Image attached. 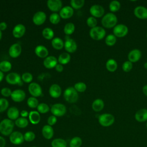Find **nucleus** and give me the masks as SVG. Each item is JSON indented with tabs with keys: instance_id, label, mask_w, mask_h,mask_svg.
<instances>
[{
	"instance_id": "obj_1",
	"label": "nucleus",
	"mask_w": 147,
	"mask_h": 147,
	"mask_svg": "<svg viewBox=\"0 0 147 147\" xmlns=\"http://www.w3.org/2000/svg\"><path fill=\"white\" fill-rule=\"evenodd\" d=\"M14 122L9 119L5 118L0 122V133L5 136H10L13 131Z\"/></svg>"
},
{
	"instance_id": "obj_2",
	"label": "nucleus",
	"mask_w": 147,
	"mask_h": 147,
	"mask_svg": "<svg viewBox=\"0 0 147 147\" xmlns=\"http://www.w3.org/2000/svg\"><path fill=\"white\" fill-rule=\"evenodd\" d=\"M118 22L117 17L113 13H108L105 14L101 20L102 26L107 29L113 28L117 25Z\"/></svg>"
},
{
	"instance_id": "obj_3",
	"label": "nucleus",
	"mask_w": 147,
	"mask_h": 147,
	"mask_svg": "<svg viewBox=\"0 0 147 147\" xmlns=\"http://www.w3.org/2000/svg\"><path fill=\"white\" fill-rule=\"evenodd\" d=\"M63 96L65 100L68 103H74L78 100V92L74 87H68L64 90L63 92Z\"/></svg>"
},
{
	"instance_id": "obj_4",
	"label": "nucleus",
	"mask_w": 147,
	"mask_h": 147,
	"mask_svg": "<svg viewBox=\"0 0 147 147\" xmlns=\"http://www.w3.org/2000/svg\"><path fill=\"white\" fill-rule=\"evenodd\" d=\"M89 34L91 38L93 40H100L105 37L106 30L103 28L96 26L94 28H91L89 32Z\"/></svg>"
},
{
	"instance_id": "obj_5",
	"label": "nucleus",
	"mask_w": 147,
	"mask_h": 147,
	"mask_svg": "<svg viewBox=\"0 0 147 147\" xmlns=\"http://www.w3.org/2000/svg\"><path fill=\"white\" fill-rule=\"evenodd\" d=\"M115 121V117L110 113H103L98 117L99 124L103 127H109L112 125Z\"/></svg>"
},
{
	"instance_id": "obj_6",
	"label": "nucleus",
	"mask_w": 147,
	"mask_h": 147,
	"mask_svg": "<svg viewBox=\"0 0 147 147\" xmlns=\"http://www.w3.org/2000/svg\"><path fill=\"white\" fill-rule=\"evenodd\" d=\"M51 113L57 117H62L65 115L67 111V108L64 104L62 103H55L53 105L50 109Z\"/></svg>"
},
{
	"instance_id": "obj_7",
	"label": "nucleus",
	"mask_w": 147,
	"mask_h": 147,
	"mask_svg": "<svg viewBox=\"0 0 147 147\" xmlns=\"http://www.w3.org/2000/svg\"><path fill=\"white\" fill-rule=\"evenodd\" d=\"M113 34L116 37L119 38H122L126 36L128 32H129V29L127 26L124 24H118L115 27L113 28Z\"/></svg>"
},
{
	"instance_id": "obj_8",
	"label": "nucleus",
	"mask_w": 147,
	"mask_h": 147,
	"mask_svg": "<svg viewBox=\"0 0 147 147\" xmlns=\"http://www.w3.org/2000/svg\"><path fill=\"white\" fill-rule=\"evenodd\" d=\"M6 81L10 84H22V80L20 75L17 72H10L8 74L5 78Z\"/></svg>"
},
{
	"instance_id": "obj_9",
	"label": "nucleus",
	"mask_w": 147,
	"mask_h": 147,
	"mask_svg": "<svg viewBox=\"0 0 147 147\" xmlns=\"http://www.w3.org/2000/svg\"><path fill=\"white\" fill-rule=\"evenodd\" d=\"M10 142L14 145H20L24 142V134L18 131H13L9 136Z\"/></svg>"
},
{
	"instance_id": "obj_10",
	"label": "nucleus",
	"mask_w": 147,
	"mask_h": 147,
	"mask_svg": "<svg viewBox=\"0 0 147 147\" xmlns=\"http://www.w3.org/2000/svg\"><path fill=\"white\" fill-rule=\"evenodd\" d=\"M28 91L33 97H38L42 95V88L40 85L36 82L30 83L28 86Z\"/></svg>"
},
{
	"instance_id": "obj_11",
	"label": "nucleus",
	"mask_w": 147,
	"mask_h": 147,
	"mask_svg": "<svg viewBox=\"0 0 147 147\" xmlns=\"http://www.w3.org/2000/svg\"><path fill=\"white\" fill-rule=\"evenodd\" d=\"M90 13L95 18H100L104 16L105 9L103 6L98 4L92 5L90 8Z\"/></svg>"
},
{
	"instance_id": "obj_12",
	"label": "nucleus",
	"mask_w": 147,
	"mask_h": 147,
	"mask_svg": "<svg viewBox=\"0 0 147 147\" xmlns=\"http://www.w3.org/2000/svg\"><path fill=\"white\" fill-rule=\"evenodd\" d=\"M47 18V15L42 11H38L34 13L33 16L32 21L36 25H41L44 23Z\"/></svg>"
},
{
	"instance_id": "obj_13",
	"label": "nucleus",
	"mask_w": 147,
	"mask_h": 147,
	"mask_svg": "<svg viewBox=\"0 0 147 147\" xmlns=\"http://www.w3.org/2000/svg\"><path fill=\"white\" fill-rule=\"evenodd\" d=\"M10 97L14 102H21L25 99L26 97V94L24 90L21 89H17L12 91Z\"/></svg>"
},
{
	"instance_id": "obj_14",
	"label": "nucleus",
	"mask_w": 147,
	"mask_h": 147,
	"mask_svg": "<svg viewBox=\"0 0 147 147\" xmlns=\"http://www.w3.org/2000/svg\"><path fill=\"white\" fill-rule=\"evenodd\" d=\"M47 5L50 10L56 13L61 9L63 3L60 0H48L47 2Z\"/></svg>"
},
{
	"instance_id": "obj_15",
	"label": "nucleus",
	"mask_w": 147,
	"mask_h": 147,
	"mask_svg": "<svg viewBox=\"0 0 147 147\" xmlns=\"http://www.w3.org/2000/svg\"><path fill=\"white\" fill-rule=\"evenodd\" d=\"M64 47L68 52L74 53L76 51L78 46L76 41L74 39L69 38L68 36L67 38L65 39Z\"/></svg>"
},
{
	"instance_id": "obj_16",
	"label": "nucleus",
	"mask_w": 147,
	"mask_h": 147,
	"mask_svg": "<svg viewBox=\"0 0 147 147\" xmlns=\"http://www.w3.org/2000/svg\"><path fill=\"white\" fill-rule=\"evenodd\" d=\"M26 32V28L22 24H18L14 26L12 30V34L15 38H19L22 37Z\"/></svg>"
},
{
	"instance_id": "obj_17",
	"label": "nucleus",
	"mask_w": 147,
	"mask_h": 147,
	"mask_svg": "<svg viewBox=\"0 0 147 147\" xmlns=\"http://www.w3.org/2000/svg\"><path fill=\"white\" fill-rule=\"evenodd\" d=\"M22 52V47L18 43H14L12 44L9 49V55L13 58L18 57Z\"/></svg>"
},
{
	"instance_id": "obj_18",
	"label": "nucleus",
	"mask_w": 147,
	"mask_h": 147,
	"mask_svg": "<svg viewBox=\"0 0 147 147\" xmlns=\"http://www.w3.org/2000/svg\"><path fill=\"white\" fill-rule=\"evenodd\" d=\"M134 16L140 20L147 19V8L142 6H138L134 9Z\"/></svg>"
},
{
	"instance_id": "obj_19",
	"label": "nucleus",
	"mask_w": 147,
	"mask_h": 147,
	"mask_svg": "<svg viewBox=\"0 0 147 147\" xmlns=\"http://www.w3.org/2000/svg\"><path fill=\"white\" fill-rule=\"evenodd\" d=\"M141 52L138 49H133L131 50L128 55H127V59L130 62L133 63H136L138 61L141 57Z\"/></svg>"
},
{
	"instance_id": "obj_20",
	"label": "nucleus",
	"mask_w": 147,
	"mask_h": 147,
	"mask_svg": "<svg viewBox=\"0 0 147 147\" xmlns=\"http://www.w3.org/2000/svg\"><path fill=\"white\" fill-rule=\"evenodd\" d=\"M74 9L71 6H65L61 8L59 11V15L63 19H67L71 17L74 14Z\"/></svg>"
},
{
	"instance_id": "obj_21",
	"label": "nucleus",
	"mask_w": 147,
	"mask_h": 147,
	"mask_svg": "<svg viewBox=\"0 0 147 147\" xmlns=\"http://www.w3.org/2000/svg\"><path fill=\"white\" fill-rule=\"evenodd\" d=\"M57 59L53 56H48L45 57L43 61L44 67L48 69H51L56 67L57 63Z\"/></svg>"
},
{
	"instance_id": "obj_22",
	"label": "nucleus",
	"mask_w": 147,
	"mask_h": 147,
	"mask_svg": "<svg viewBox=\"0 0 147 147\" xmlns=\"http://www.w3.org/2000/svg\"><path fill=\"white\" fill-rule=\"evenodd\" d=\"M61 88L57 84H52L49 88V93L50 96L53 98H57L61 95Z\"/></svg>"
},
{
	"instance_id": "obj_23",
	"label": "nucleus",
	"mask_w": 147,
	"mask_h": 147,
	"mask_svg": "<svg viewBox=\"0 0 147 147\" xmlns=\"http://www.w3.org/2000/svg\"><path fill=\"white\" fill-rule=\"evenodd\" d=\"M41 133L43 137L47 140H51L54 135L53 129L49 125H45L42 127Z\"/></svg>"
},
{
	"instance_id": "obj_24",
	"label": "nucleus",
	"mask_w": 147,
	"mask_h": 147,
	"mask_svg": "<svg viewBox=\"0 0 147 147\" xmlns=\"http://www.w3.org/2000/svg\"><path fill=\"white\" fill-rule=\"evenodd\" d=\"M36 55L40 58H45L48 56L49 52L48 49L42 45H37L34 49Z\"/></svg>"
},
{
	"instance_id": "obj_25",
	"label": "nucleus",
	"mask_w": 147,
	"mask_h": 147,
	"mask_svg": "<svg viewBox=\"0 0 147 147\" xmlns=\"http://www.w3.org/2000/svg\"><path fill=\"white\" fill-rule=\"evenodd\" d=\"M135 119L139 122H144L147 121V109H141L138 110L135 114Z\"/></svg>"
},
{
	"instance_id": "obj_26",
	"label": "nucleus",
	"mask_w": 147,
	"mask_h": 147,
	"mask_svg": "<svg viewBox=\"0 0 147 147\" xmlns=\"http://www.w3.org/2000/svg\"><path fill=\"white\" fill-rule=\"evenodd\" d=\"M20 115L19 110L16 107H10L7 111V115L9 119L13 121L18 118Z\"/></svg>"
},
{
	"instance_id": "obj_27",
	"label": "nucleus",
	"mask_w": 147,
	"mask_h": 147,
	"mask_svg": "<svg viewBox=\"0 0 147 147\" xmlns=\"http://www.w3.org/2000/svg\"><path fill=\"white\" fill-rule=\"evenodd\" d=\"M28 117L30 122L33 125L38 124L41 119L40 114L37 111H31L29 113Z\"/></svg>"
},
{
	"instance_id": "obj_28",
	"label": "nucleus",
	"mask_w": 147,
	"mask_h": 147,
	"mask_svg": "<svg viewBox=\"0 0 147 147\" xmlns=\"http://www.w3.org/2000/svg\"><path fill=\"white\" fill-rule=\"evenodd\" d=\"M105 106L104 102L102 99L98 98L95 99L92 103V109L95 112H99L103 110Z\"/></svg>"
},
{
	"instance_id": "obj_29",
	"label": "nucleus",
	"mask_w": 147,
	"mask_h": 147,
	"mask_svg": "<svg viewBox=\"0 0 147 147\" xmlns=\"http://www.w3.org/2000/svg\"><path fill=\"white\" fill-rule=\"evenodd\" d=\"M118 64L115 60L114 59H109L106 63V68L109 72H113L117 69Z\"/></svg>"
},
{
	"instance_id": "obj_30",
	"label": "nucleus",
	"mask_w": 147,
	"mask_h": 147,
	"mask_svg": "<svg viewBox=\"0 0 147 147\" xmlns=\"http://www.w3.org/2000/svg\"><path fill=\"white\" fill-rule=\"evenodd\" d=\"M51 44L53 48L56 49L60 50L61 49L64 45V42L63 40L60 37H54L51 41Z\"/></svg>"
},
{
	"instance_id": "obj_31",
	"label": "nucleus",
	"mask_w": 147,
	"mask_h": 147,
	"mask_svg": "<svg viewBox=\"0 0 147 147\" xmlns=\"http://www.w3.org/2000/svg\"><path fill=\"white\" fill-rule=\"evenodd\" d=\"M71 60V56L67 52H64L61 53L57 59L58 62L59 64L64 65V64H67Z\"/></svg>"
},
{
	"instance_id": "obj_32",
	"label": "nucleus",
	"mask_w": 147,
	"mask_h": 147,
	"mask_svg": "<svg viewBox=\"0 0 147 147\" xmlns=\"http://www.w3.org/2000/svg\"><path fill=\"white\" fill-rule=\"evenodd\" d=\"M52 147H67V143L64 139L57 138L53 140L51 142Z\"/></svg>"
},
{
	"instance_id": "obj_33",
	"label": "nucleus",
	"mask_w": 147,
	"mask_h": 147,
	"mask_svg": "<svg viewBox=\"0 0 147 147\" xmlns=\"http://www.w3.org/2000/svg\"><path fill=\"white\" fill-rule=\"evenodd\" d=\"M14 123L19 128H25L28 126L29 121L26 118L19 117L15 121Z\"/></svg>"
},
{
	"instance_id": "obj_34",
	"label": "nucleus",
	"mask_w": 147,
	"mask_h": 147,
	"mask_svg": "<svg viewBox=\"0 0 147 147\" xmlns=\"http://www.w3.org/2000/svg\"><path fill=\"white\" fill-rule=\"evenodd\" d=\"M42 36L47 40H52L54 37V31L51 28H45L42 31Z\"/></svg>"
},
{
	"instance_id": "obj_35",
	"label": "nucleus",
	"mask_w": 147,
	"mask_h": 147,
	"mask_svg": "<svg viewBox=\"0 0 147 147\" xmlns=\"http://www.w3.org/2000/svg\"><path fill=\"white\" fill-rule=\"evenodd\" d=\"M75 29V26L74 24L72 22H68L64 25L63 30H64V33L66 35L69 36L70 34H72L74 32Z\"/></svg>"
},
{
	"instance_id": "obj_36",
	"label": "nucleus",
	"mask_w": 147,
	"mask_h": 147,
	"mask_svg": "<svg viewBox=\"0 0 147 147\" xmlns=\"http://www.w3.org/2000/svg\"><path fill=\"white\" fill-rule=\"evenodd\" d=\"M12 67L11 63L7 60H3L0 62V71L2 72L9 71Z\"/></svg>"
},
{
	"instance_id": "obj_37",
	"label": "nucleus",
	"mask_w": 147,
	"mask_h": 147,
	"mask_svg": "<svg viewBox=\"0 0 147 147\" xmlns=\"http://www.w3.org/2000/svg\"><path fill=\"white\" fill-rule=\"evenodd\" d=\"M109 10L111 13L117 12L121 8V3L118 1H112L109 3Z\"/></svg>"
},
{
	"instance_id": "obj_38",
	"label": "nucleus",
	"mask_w": 147,
	"mask_h": 147,
	"mask_svg": "<svg viewBox=\"0 0 147 147\" xmlns=\"http://www.w3.org/2000/svg\"><path fill=\"white\" fill-rule=\"evenodd\" d=\"M82 145V140L80 137L76 136L71 138L69 141V147H80Z\"/></svg>"
},
{
	"instance_id": "obj_39",
	"label": "nucleus",
	"mask_w": 147,
	"mask_h": 147,
	"mask_svg": "<svg viewBox=\"0 0 147 147\" xmlns=\"http://www.w3.org/2000/svg\"><path fill=\"white\" fill-rule=\"evenodd\" d=\"M117 37L113 34L107 35L105 38V43L107 46L112 47L116 43Z\"/></svg>"
},
{
	"instance_id": "obj_40",
	"label": "nucleus",
	"mask_w": 147,
	"mask_h": 147,
	"mask_svg": "<svg viewBox=\"0 0 147 147\" xmlns=\"http://www.w3.org/2000/svg\"><path fill=\"white\" fill-rule=\"evenodd\" d=\"M85 1L84 0H71L70 1L71 6L73 9H79L82 7L84 5Z\"/></svg>"
},
{
	"instance_id": "obj_41",
	"label": "nucleus",
	"mask_w": 147,
	"mask_h": 147,
	"mask_svg": "<svg viewBox=\"0 0 147 147\" xmlns=\"http://www.w3.org/2000/svg\"><path fill=\"white\" fill-rule=\"evenodd\" d=\"M27 105L29 107L32 109H34V108H37L39 103H38V99L36 98L33 96H30L27 100Z\"/></svg>"
},
{
	"instance_id": "obj_42",
	"label": "nucleus",
	"mask_w": 147,
	"mask_h": 147,
	"mask_svg": "<svg viewBox=\"0 0 147 147\" xmlns=\"http://www.w3.org/2000/svg\"><path fill=\"white\" fill-rule=\"evenodd\" d=\"M37 111L39 113H41V114L47 113L50 110V108L49 106L45 103H39V105L37 107Z\"/></svg>"
},
{
	"instance_id": "obj_43",
	"label": "nucleus",
	"mask_w": 147,
	"mask_h": 147,
	"mask_svg": "<svg viewBox=\"0 0 147 147\" xmlns=\"http://www.w3.org/2000/svg\"><path fill=\"white\" fill-rule=\"evenodd\" d=\"M74 87L78 92H83L86 91V90L87 88V86L84 83H83L82 82H79L76 83L74 84Z\"/></svg>"
},
{
	"instance_id": "obj_44",
	"label": "nucleus",
	"mask_w": 147,
	"mask_h": 147,
	"mask_svg": "<svg viewBox=\"0 0 147 147\" xmlns=\"http://www.w3.org/2000/svg\"><path fill=\"white\" fill-rule=\"evenodd\" d=\"M24 140L26 142H32L36 138L35 133L32 131H28L24 134Z\"/></svg>"
},
{
	"instance_id": "obj_45",
	"label": "nucleus",
	"mask_w": 147,
	"mask_h": 147,
	"mask_svg": "<svg viewBox=\"0 0 147 147\" xmlns=\"http://www.w3.org/2000/svg\"><path fill=\"white\" fill-rule=\"evenodd\" d=\"M60 16L57 13H52L49 16V21L52 24H57L60 21Z\"/></svg>"
},
{
	"instance_id": "obj_46",
	"label": "nucleus",
	"mask_w": 147,
	"mask_h": 147,
	"mask_svg": "<svg viewBox=\"0 0 147 147\" xmlns=\"http://www.w3.org/2000/svg\"><path fill=\"white\" fill-rule=\"evenodd\" d=\"M9 101L5 98H0V113L3 112L8 108Z\"/></svg>"
},
{
	"instance_id": "obj_47",
	"label": "nucleus",
	"mask_w": 147,
	"mask_h": 147,
	"mask_svg": "<svg viewBox=\"0 0 147 147\" xmlns=\"http://www.w3.org/2000/svg\"><path fill=\"white\" fill-rule=\"evenodd\" d=\"M21 79L23 82L25 83H30L33 80V75L31 73L26 72H24L22 74L21 76Z\"/></svg>"
},
{
	"instance_id": "obj_48",
	"label": "nucleus",
	"mask_w": 147,
	"mask_h": 147,
	"mask_svg": "<svg viewBox=\"0 0 147 147\" xmlns=\"http://www.w3.org/2000/svg\"><path fill=\"white\" fill-rule=\"evenodd\" d=\"M133 63L131 62H130L129 60H127L126 61H125L122 65V70L125 72H128L129 71H130L132 68H133Z\"/></svg>"
},
{
	"instance_id": "obj_49",
	"label": "nucleus",
	"mask_w": 147,
	"mask_h": 147,
	"mask_svg": "<svg viewBox=\"0 0 147 147\" xmlns=\"http://www.w3.org/2000/svg\"><path fill=\"white\" fill-rule=\"evenodd\" d=\"M97 22H98V21H97V20L96 19V18H95L92 16H90V17H88V18L87 19V21H86L87 25L91 28L96 26Z\"/></svg>"
},
{
	"instance_id": "obj_50",
	"label": "nucleus",
	"mask_w": 147,
	"mask_h": 147,
	"mask_svg": "<svg viewBox=\"0 0 147 147\" xmlns=\"http://www.w3.org/2000/svg\"><path fill=\"white\" fill-rule=\"evenodd\" d=\"M12 91L10 88L8 87H3L1 90V94L5 97L10 96L11 95Z\"/></svg>"
},
{
	"instance_id": "obj_51",
	"label": "nucleus",
	"mask_w": 147,
	"mask_h": 147,
	"mask_svg": "<svg viewBox=\"0 0 147 147\" xmlns=\"http://www.w3.org/2000/svg\"><path fill=\"white\" fill-rule=\"evenodd\" d=\"M56 122H57V117L53 115H50L47 119L48 125H49L51 126H52L53 125L56 124Z\"/></svg>"
},
{
	"instance_id": "obj_52",
	"label": "nucleus",
	"mask_w": 147,
	"mask_h": 147,
	"mask_svg": "<svg viewBox=\"0 0 147 147\" xmlns=\"http://www.w3.org/2000/svg\"><path fill=\"white\" fill-rule=\"evenodd\" d=\"M70 111L71 113L76 115H79L80 114V113H81L80 110L75 105H73L72 107H70Z\"/></svg>"
},
{
	"instance_id": "obj_53",
	"label": "nucleus",
	"mask_w": 147,
	"mask_h": 147,
	"mask_svg": "<svg viewBox=\"0 0 147 147\" xmlns=\"http://www.w3.org/2000/svg\"><path fill=\"white\" fill-rule=\"evenodd\" d=\"M55 68L56 71H57V72H62V71H63V68H64L63 65H62V64H59V63H58V64L56 65V67H55Z\"/></svg>"
},
{
	"instance_id": "obj_54",
	"label": "nucleus",
	"mask_w": 147,
	"mask_h": 147,
	"mask_svg": "<svg viewBox=\"0 0 147 147\" xmlns=\"http://www.w3.org/2000/svg\"><path fill=\"white\" fill-rule=\"evenodd\" d=\"M6 145V140L2 137L0 136V147H5Z\"/></svg>"
},
{
	"instance_id": "obj_55",
	"label": "nucleus",
	"mask_w": 147,
	"mask_h": 147,
	"mask_svg": "<svg viewBox=\"0 0 147 147\" xmlns=\"http://www.w3.org/2000/svg\"><path fill=\"white\" fill-rule=\"evenodd\" d=\"M6 28H7V24L5 22L2 21V22H0V30L1 31L5 30Z\"/></svg>"
},
{
	"instance_id": "obj_56",
	"label": "nucleus",
	"mask_w": 147,
	"mask_h": 147,
	"mask_svg": "<svg viewBox=\"0 0 147 147\" xmlns=\"http://www.w3.org/2000/svg\"><path fill=\"white\" fill-rule=\"evenodd\" d=\"M20 114H21V117H23V118H26L27 117H28L29 115V113L26 111V110H23L21 111L20 113Z\"/></svg>"
},
{
	"instance_id": "obj_57",
	"label": "nucleus",
	"mask_w": 147,
	"mask_h": 147,
	"mask_svg": "<svg viewBox=\"0 0 147 147\" xmlns=\"http://www.w3.org/2000/svg\"><path fill=\"white\" fill-rule=\"evenodd\" d=\"M142 92L144 94L147 96V85H145L142 87Z\"/></svg>"
},
{
	"instance_id": "obj_58",
	"label": "nucleus",
	"mask_w": 147,
	"mask_h": 147,
	"mask_svg": "<svg viewBox=\"0 0 147 147\" xmlns=\"http://www.w3.org/2000/svg\"><path fill=\"white\" fill-rule=\"evenodd\" d=\"M3 78H4L3 73L1 71H0V82L3 80Z\"/></svg>"
},
{
	"instance_id": "obj_59",
	"label": "nucleus",
	"mask_w": 147,
	"mask_h": 147,
	"mask_svg": "<svg viewBox=\"0 0 147 147\" xmlns=\"http://www.w3.org/2000/svg\"><path fill=\"white\" fill-rule=\"evenodd\" d=\"M144 68H145V69H147V62H146V63H144Z\"/></svg>"
},
{
	"instance_id": "obj_60",
	"label": "nucleus",
	"mask_w": 147,
	"mask_h": 147,
	"mask_svg": "<svg viewBox=\"0 0 147 147\" xmlns=\"http://www.w3.org/2000/svg\"><path fill=\"white\" fill-rule=\"evenodd\" d=\"M2 31L0 30V40L2 38Z\"/></svg>"
},
{
	"instance_id": "obj_61",
	"label": "nucleus",
	"mask_w": 147,
	"mask_h": 147,
	"mask_svg": "<svg viewBox=\"0 0 147 147\" xmlns=\"http://www.w3.org/2000/svg\"><path fill=\"white\" fill-rule=\"evenodd\" d=\"M30 147H37V146H30Z\"/></svg>"
},
{
	"instance_id": "obj_62",
	"label": "nucleus",
	"mask_w": 147,
	"mask_h": 147,
	"mask_svg": "<svg viewBox=\"0 0 147 147\" xmlns=\"http://www.w3.org/2000/svg\"><path fill=\"white\" fill-rule=\"evenodd\" d=\"M146 127H147V122H146Z\"/></svg>"
},
{
	"instance_id": "obj_63",
	"label": "nucleus",
	"mask_w": 147,
	"mask_h": 147,
	"mask_svg": "<svg viewBox=\"0 0 147 147\" xmlns=\"http://www.w3.org/2000/svg\"><path fill=\"white\" fill-rule=\"evenodd\" d=\"M146 38H147V33H146Z\"/></svg>"
}]
</instances>
